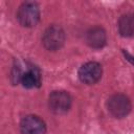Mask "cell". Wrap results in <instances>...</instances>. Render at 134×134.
<instances>
[{
  "label": "cell",
  "mask_w": 134,
  "mask_h": 134,
  "mask_svg": "<svg viewBox=\"0 0 134 134\" xmlns=\"http://www.w3.org/2000/svg\"><path fill=\"white\" fill-rule=\"evenodd\" d=\"M107 109L113 117L124 118L131 112V100L126 94L115 93L108 98Z\"/></svg>",
  "instance_id": "obj_4"
},
{
  "label": "cell",
  "mask_w": 134,
  "mask_h": 134,
  "mask_svg": "<svg viewBox=\"0 0 134 134\" xmlns=\"http://www.w3.org/2000/svg\"><path fill=\"white\" fill-rule=\"evenodd\" d=\"M122 52H124V54H125V57H126V59L129 61V62H131L133 65H134V58L129 53V52H127V51H125V50H122Z\"/></svg>",
  "instance_id": "obj_10"
},
{
  "label": "cell",
  "mask_w": 134,
  "mask_h": 134,
  "mask_svg": "<svg viewBox=\"0 0 134 134\" xmlns=\"http://www.w3.org/2000/svg\"><path fill=\"white\" fill-rule=\"evenodd\" d=\"M118 32L124 38H130L134 35V14L127 13L119 17L117 22Z\"/></svg>",
  "instance_id": "obj_9"
},
{
  "label": "cell",
  "mask_w": 134,
  "mask_h": 134,
  "mask_svg": "<svg viewBox=\"0 0 134 134\" xmlns=\"http://www.w3.org/2000/svg\"><path fill=\"white\" fill-rule=\"evenodd\" d=\"M85 40L89 47L100 49L107 44V32L102 26H93L87 30Z\"/></svg>",
  "instance_id": "obj_8"
},
{
  "label": "cell",
  "mask_w": 134,
  "mask_h": 134,
  "mask_svg": "<svg viewBox=\"0 0 134 134\" xmlns=\"http://www.w3.org/2000/svg\"><path fill=\"white\" fill-rule=\"evenodd\" d=\"M71 105V95L65 90H54L48 96V108L57 115L67 113L70 110Z\"/></svg>",
  "instance_id": "obj_5"
},
{
  "label": "cell",
  "mask_w": 134,
  "mask_h": 134,
  "mask_svg": "<svg viewBox=\"0 0 134 134\" xmlns=\"http://www.w3.org/2000/svg\"><path fill=\"white\" fill-rule=\"evenodd\" d=\"M19 62H15V65L10 72V81L13 85L21 84L24 88H39L42 85V73L39 67L32 64H26L25 69Z\"/></svg>",
  "instance_id": "obj_1"
},
{
  "label": "cell",
  "mask_w": 134,
  "mask_h": 134,
  "mask_svg": "<svg viewBox=\"0 0 134 134\" xmlns=\"http://www.w3.org/2000/svg\"><path fill=\"white\" fill-rule=\"evenodd\" d=\"M77 75L82 83L86 85H94L100 80L103 75L102 65L94 61L87 62L80 67Z\"/></svg>",
  "instance_id": "obj_6"
},
{
  "label": "cell",
  "mask_w": 134,
  "mask_h": 134,
  "mask_svg": "<svg viewBox=\"0 0 134 134\" xmlns=\"http://www.w3.org/2000/svg\"><path fill=\"white\" fill-rule=\"evenodd\" d=\"M66 41V35L64 29L57 24L49 25L42 36V43L44 47L49 51H57L61 49Z\"/></svg>",
  "instance_id": "obj_2"
},
{
  "label": "cell",
  "mask_w": 134,
  "mask_h": 134,
  "mask_svg": "<svg viewBox=\"0 0 134 134\" xmlns=\"http://www.w3.org/2000/svg\"><path fill=\"white\" fill-rule=\"evenodd\" d=\"M21 134H45L46 124L38 115L28 114L20 121Z\"/></svg>",
  "instance_id": "obj_7"
},
{
  "label": "cell",
  "mask_w": 134,
  "mask_h": 134,
  "mask_svg": "<svg viewBox=\"0 0 134 134\" xmlns=\"http://www.w3.org/2000/svg\"><path fill=\"white\" fill-rule=\"evenodd\" d=\"M17 20L23 27H34L40 21V8L36 2H23L17 12Z\"/></svg>",
  "instance_id": "obj_3"
}]
</instances>
